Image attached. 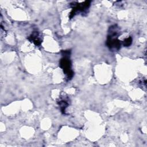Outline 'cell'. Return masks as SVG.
<instances>
[{"instance_id":"cell-5","label":"cell","mask_w":147,"mask_h":147,"mask_svg":"<svg viewBox=\"0 0 147 147\" xmlns=\"http://www.w3.org/2000/svg\"><path fill=\"white\" fill-rule=\"evenodd\" d=\"M58 105L60 107V110L63 114H65V109L68 106V100L66 98H60L57 101Z\"/></svg>"},{"instance_id":"cell-1","label":"cell","mask_w":147,"mask_h":147,"mask_svg":"<svg viewBox=\"0 0 147 147\" xmlns=\"http://www.w3.org/2000/svg\"><path fill=\"white\" fill-rule=\"evenodd\" d=\"M119 35V28L117 25H113L109 28L106 40V45L110 50L117 51L121 48L122 41L118 38Z\"/></svg>"},{"instance_id":"cell-2","label":"cell","mask_w":147,"mask_h":147,"mask_svg":"<svg viewBox=\"0 0 147 147\" xmlns=\"http://www.w3.org/2000/svg\"><path fill=\"white\" fill-rule=\"evenodd\" d=\"M62 54L63 57L60 59L59 66L63 69L64 74H65L68 80H71L74 76V71L72 69V63L69 59L70 51H63Z\"/></svg>"},{"instance_id":"cell-3","label":"cell","mask_w":147,"mask_h":147,"mask_svg":"<svg viewBox=\"0 0 147 147\" xmlns=\"http://www.w3.org/2000/svg\"><path fill=\"white\" fill-rule=\"evenodd\" d=\"M91 1H86L82 3L72 2L71 3L72 6V10L69 13V17L70 19L72 18L78 13H84L90 6Z\"/></svg>"},{"instance_id":"cell-4","label":"cell","mask_w":147,"mask_h":147,"mask_svg":"<svg viewBox=\"0 0 147 147\" xmlns=\"http://www.w3.org/2000/svg\"><path fill=\"white\" fill-rule=\"evenodd\" d=\"M28 39L36 46H40L42 42L41 36L39 32L37 31L33 32L28 37Z\"/></svg>"},{"instance_id":"cell-6","label":"cell","mask_w":147,"mask_h":147,"mask_svg":"<svg viewBox=\"0 0 147 147\" xmlns=\"http://www.w3.org/2000/svg\"><path fill=\"white\" fill-rule=\"evenodd\" d=\"M132 43V38L131 37H128L123 40V41H122V44L124 47H129L130 46Z\"/></svg>"}]
</instances>
